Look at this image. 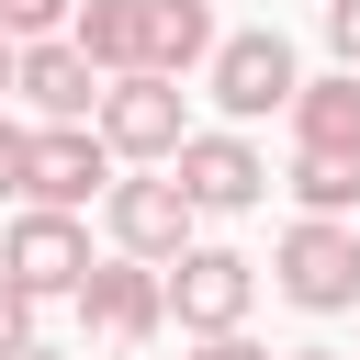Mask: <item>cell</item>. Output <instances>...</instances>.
Listing matches in <instances>:
<instances>
[{
    "label": "cell",
    "mask_w": 360,
    "mask_h": 360,
    "mask_svg": "<svg viewBox=\"0 0 360 360\" xmlns=\"http://www.w3.org/2000/svg\"><path fill=\"white\" fill-rule=\"evenodd\" d=\"M22 191H34V135L0 112V202H22Z\"/></svg>",
    "instance_id": "obj_16"
},
{
    "label": "cell",
    "mask_w": 360,
    "mask_h": 360,
    "mask_svg": "<svg viewBox=\"0 0 360 360\" xmlns=\"http://www.w3.org/2000/svg\"><path fill=\"white\" fill-rule=\"evenodd\" d=\"M11 79H22V34L0 22V101H11Z\"/></svg>",
    "instance_id": "obj_20"
},
{
    "label": "cell",
    "mask_w": 360,
    "mask_h": 360,
    "mask_svg": "<svg viewBox=\"0 0 360 360\" xmlns=\"http://www.w3.org/2000/svg\"><path fill=\"white\" fill-rule=\"evenodd\" d=\"M169 169L191 180V202H202V214H248V202L270 191V158L248 146V124H191V146H180Z\"/></svg>",
    "instance_id": "obj_10"
},
{
    "label": "cell",
    "mask_w": 360,
    "mask_h": 360,
    "mask_svg": "<svg viewBox=\"0 0 360 360\" xmlns=\"http://www.w3.org/2000/svg\"><path fill=\"white\" fill-rule=\"evenodd\" d=\"M34 304H45V292L0 270V360H11V349H34Z\"/></svg>",
    "instance_id": "obj_15"
},
{
    "label": "cell",
    "mask_w": 360,
    "mask_h": 360,
    "mask_svg": "<svg viewBox=\"0 0 360 360\" xmlns=\"http://www.w3.org/2000/svg\"><path fill=\"white\" fill-rule=\"evenodd\" d=\"M101 225H112V248H135V259H180L191 225H202V202H191V180L158 158V169H124V180L101 191Z\"/></svg>",
    "instance_id": "obj_2"
},
{
    "label": "cell",
    "mask_w": 360,
    "mask_h": 360,
    "mask_svg": "<svg viewBox=\"0 0 360 360\" xmlns=\"http://www.w3.org/2000/svg\"><path fill=\"white\" fill-rule=\"evenodd\" d=\"M281 360H360V349H281Z\"/></svg>",
    "instance_id": "obj_21"
},
{
    "label": "cell",
    "mask_w": 360,
    "mask_h": 360,
    "mask_svg": "<svg viewBox=\"0 0 360 360\" xmlns=\"http://www.w3.org/2000/svg\"><path fill=\"white\" fill-rule=\"evenodd\" d=\"M0 22H11V34H68L79 0H0Z\"/></svg>",
    "instance_id": "obj_17"
},
{
    "label": "cell",
    "mask_w": 360,
    "mask_h": 360,
    "mask_svg": "<svg viewBox=\"0 0 360 360\" xmlns=\"http://www.w3.org/2000/svg\"><path fill=\"white\" fill-rule=\"evenodd\" d=\"M11 360H68V349H45V338H34V349H11Z\"/></svg>",
    "instance_id": "obj_22"
},
{
    "label": "cell",
    "mask_w": 360,
    "mask_h": 360,
    "mask_svg": "<svg viewBox=\"0 0 360 360\" xmlns=\"http://www.w3.org/2000/svg\"><path fill=\"white\" fill-rule=\"evenodd\" d=\"M214 0H146V68H169V79H191V68H214Z\"/></svg>",
    "instance_id": "obj_11"
},
{
    "label": "cell",
    "mask_w": 360,
    "mask_h": 360,
    "mask_svg": "<svg viewBox=\"0 0 360 360\" xmlns=\"http://www.w3.org/2000/svg\"><path fill=\"white\" fill-rule=\"evenodd\" d=\"M0 270H11V281H34L45 304H56V292L79 304V281H90L101 259H90V225H79L68 202H22V214L0 225Z\"/></svg>",
    "instance_id": "obj_3"
},
{
    "label": "cell",
    "mask_w": 360,
    "mask_h": 360,
    "mask_svg": "<svg viewBox=\"0 0 360 360\" xmlns=\"http://www.w3.org/2000/svg\"><path fill=\"white\" fill-rule=\"evenodd\" d=\"M202 90L225 101V124H259V112H292L304 68H292V45H281V34H225V45H214V68H202Z\"/></svg>",
    "instance_id": "obj_8"
},
{
    "label": "cell",
    "mask_w": 360,
    "mask_h": 360,
    "mask_svg": "<svg viewBox=\"0 0 360 360\" xmlns=\"http://www.w3.org/2000/svg\"><path fill=\"white\" fill-rule=\"evenodd\" d=\"M101 135L124 146V169H158V158H180V146H191L180 79H169V68H124V79L101 90Z\"/></svg>",
    "instance_id": "obj_6"
},
{
    "label": "cell",
    "mask_w": 360,
    "mask_h": 360,
    "mask_svg": "<svg viewBox=\"0 0 360 360\" xmlns=\"http://www.w3.org/2000/svg\"><path fill=\"white\" fill-rule=\"evenodd\" d=\"M292 146H360V68L292 90Z\"/></svg>",
    "instance_id": "obj_13"
},
{
    "label": "cell",
    "mask_w": 360,
    "mask_h": 360,
    "mask_svg": "<svg viewBox=\"0 0 360 360\" xmlns=\"http://www.w3.org/2000/svg\"><path fill=\"white\" fill-rule=\"evenodd\" d=\"M101 56L79 45V34H22V79H11V101H34L45 124H90L101 112Z\"/></svg>",
    "instance_id": "obj_9"
},
{
    "label": "cell",
    "mask_w": 360,
    "mask_h": 360,
    "mask_svg": "<svg viewBox=\"0 0 360 360\" xmlns=\"http://www.w3.org/2000/svg\"><path fill=\"white\" fill-rule=\"evenodd\" d=\"M191 360H270V349H259L248 326H214V338H191Z\"/></svg>",
    "instance_id": "obj_18"
},
{
    "label": "cell",
    "mask_w": 360,
    "mask_h": 360,
    "mask_svg": "<svg viewBox=\"0 0 360 360\" xmlns=\"http://www.w3.org/2000/svg\"><path fill=\"white\" fill-rule=\"evenodd\" d=\"M79 315H90V338H101V349H146V338L169 326V259L112 248V259L79 281Z\"/></svg>",
    "instance_id": "obj_5"
},
{
    "label": "cell",
    "mask_w": 360,
    "mask_h": 360,
    "mask_svg": "<svg viewBox=\"0 0 360 360\" xmlns=\"http://www.w3.org/2000/svg\"><path fill=\"white\" fill-rule=\"evenodd\" d=\"M270 281L292 315H349L360 304V225L349 214H292L281 248H270Z\"/></svg>",
    "instance_id": "obj_1"
},
{
    "label": "cell",
    "mask_w": 360,
    "mask_h": 360,
    "mask_svg": "<svg viewBox=\"0 0 360 360\" xmlns=\"http://www.w3.org/2000/svg\"><path fill=\"white\" fill-rule=\"evenodd\" d=\"M68 34L101 56V79L146 68V0H79V22H68Z\"/></svg>",
    "instance_id": "obj_14"
},
{
    "label": "cell",
    "mask_w": 360,
    "mask_h": 360,
    "mask_svg": "<svg viewBox=\"0 0 360 360\" xmlns=\"http://www.w3.org/2000/svg\"><path fill=\"white\" fill-rule=\"evenodd\" d=\"M326 45H338V68H360V0H326Z\"/></svg>",
    "instance_id": "obj_19"
},
{
    "label": "cell",
    "mask_w": 360,
    "mask_h": 360,
    "mask_svg": "<svg viewBox=\"0 0 360 360\" xmlns=\"http://www.w3.org/2000/svg\"><path fill=\"white\" fill-rule=\"evenodd\" d=\"M281 191H292L304 214H360V146H292Z\"/></svg>",
    "instance_id": "obj_12"
},
{
    "label": "cell",
    "mask_w": 360,
    "mask_h": 360,
    "mask_svg": "<svg viewBox=\"0 0 360 360\" xmlns=\"http://www.w3.org/2000/svg\"><path fill=\"white\" fill-rule=\"evenodd\" d=\"M112 180H124V146L101 135V112H90V124H34V191H22V202H68V214H90Z\"/></svg>",
    "instance_id": "obj_7"
},
{
    "label": "cell",
    "mask_w": 360,
    "mask_h": 360,
    "mask_svg": "<svg viewBox=\"0 0 360 360\" xmlns=\"http://www.w3.org/2000/svg\"><path fill=\"white\" fill-rule=\"evenodd\" d=\"M248 304H259V259L248 248H180L169 259V326L180 338H214V326H248Z\"/></svg>",
    "instance_id": "obj_4"
}]
</instances>
